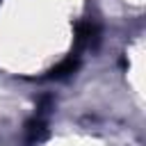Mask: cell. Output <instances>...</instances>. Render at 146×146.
<instances>
[{
	"mask_svg": "<svg viewBox=\"0 0 146 146\" xmlns=\"http://www.w3.org/2000/svg\"><path fill=\"white\" fill-rule=\"evenodd\" d=\"M78 64H80V55H68L66 59H62L59 64H55L52 68H50V73H48V78H66V75H71L75 68H78Z\"/></svg>",
	"mask_w": 146,
	"mask_h": 146,
	"instance_id": "7a4b0ae2",
	"label": "cell"
},
{
	"mask_svg": "<svg viewBox=\"0 0 146 146\" xmlns=\"http://www.w3.org/2000/svg\"><path fill=\"white\" fill-rule=\"evenodd\" d=\"M96 36H98V25L94 21H80L75 25V50H73V55L89 48L91 41H96Z\"/></svg>",
	"mask_w": 146,
	"mask_h": 146,
	"instance_id": "6da1fadb",
	"label": "cell"
}]
</instances>
